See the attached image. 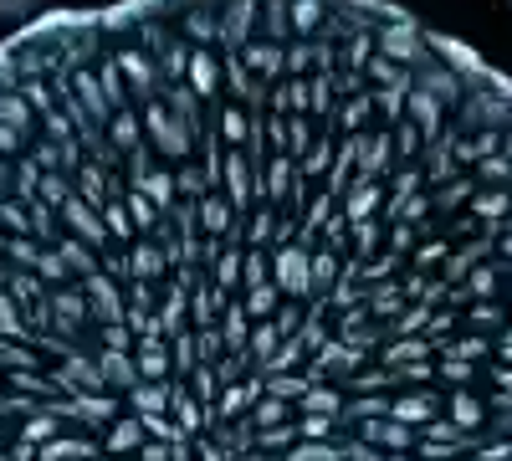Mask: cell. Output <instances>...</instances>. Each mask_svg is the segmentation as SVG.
<instances>
[{"label": "cell", "instance_id": "cell-1", "mask_svg": "<svg viewBox=\"0 0 512 461\" xmlns=\"http://www.w3.org/2000/svg\"><path fill=\"white\" fill-rule=\"evenodd\" d=\"M0 461H512V77L390 0L0 41Z\"/></svg>", "mask_w": 512, "mask_h": 461}, {"label": "cell", "instance_id": "cell-2", "mask_svg": "<svg viewBox=\"0 0 512 461\" xmlns=\"http://www.w3.org/2000/svg\"><path fill=\"white\" fill-rule=\"evenodd\" d=\"M36 6L41 0H0V21H26V16H36Z\"/></svg>", "mask_w": 512, "mask_h": 461}]
</instances>
